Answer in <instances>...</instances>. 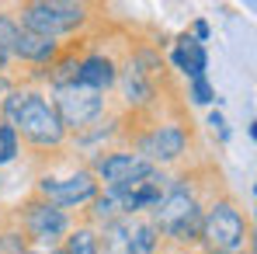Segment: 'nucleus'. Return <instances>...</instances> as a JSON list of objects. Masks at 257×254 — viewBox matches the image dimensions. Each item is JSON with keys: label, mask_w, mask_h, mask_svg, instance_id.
<instances>
[{"label": "nucleus", "mask_w": 257, "mask_h": 254, "mask_svg": "<svg viewBox=\"0 0 257 254\" xmlns=\"http://www.w3.org/2000/svg\"><path fill=\"white\" fill-rule=\"evenodd\" d=\"M4 115L14 126V132H21L28 143L35 146H59L63 143V122L56 119L52 105L39 98V94H7L4 98Z\"/></svg>", "instance_id": "1"}, {"label": "nucleus", "mask_w": 257, "mask_h": 254, "mask_svg": "<svg viewBox=\"0 0 257 254\" xmlns=\"http://www.w3.org/2000/svg\"><path fill=\"white\" fill-rule=\"evenodd\" d=\"M153 230L160 233H171L174 240H198V233H202V209H198V202H195V195L188 192V188H174L167 192L160 202H157V223H153Z\"/></svg>", "instance_id": "2"}, {"label": "nucleus", "mask_w": 257, "mask_h": 254, "mask_svg": "<svg viewBox=\"0 0 257 254\" xmlns=\"http://www.w3.org/2000/svg\"><path fill=\"white\" fill-rule=\"evenodd\" d=\"M87 11L80 4H63V0H45V4H28L21 11V32L56 39L63 32H73L77 25H84Z\"/></svg>", "instance_id": "3"}, {"label": "nucleus", "mask_w": 257, "mask_h": 254, "mask_svg": "<svg viewBox=\"0 0 257 254\" xmlns=\"http://www.w3.org/2000/svg\"><path fill=\"white\" fill-rule=\"evenodd\" d=\"M243 237H247V223H243V216H240V209L233 202H215L209 212H202V233H198V240H205L212 247V254L240 251Z\"/></svg>", "instance_id": "4"}, {"label": "nucleus", "mask_w": 257, "mask_h": 254, "mask_svg": "<svg viewBox=\"0 0 257 254\" xmlns=\"http://www.w3.org/2000/svg\"><path fill=\"white\" fill-rule=\"evenodd\" d=\"M101 105H104V98L97 94V91H90V87H80V84H70V87H59L56 91V105H52V112H56V119L63 122V129H84L87 122H94L97 115H101Z\"/></svg>", "instance_id": "5"}, {"label": "nucleus", "mask_w": 257, "mask_h": 254, "mask_svg": "<svg viewBox=\"0 0 257 254\" xmlns=\"http://www.w3.org/2000/svg\"><path fill=\"white\" fill-rule=\"evenodd\" d=\"M97 178H104L111 192H122L125 195L136 185L150 181L153 178V167L143 157H136V153H111V157L97 160Z\"/></svg>", "instance_id": "6"}, {"label": "nucleus", "mask_w": 257, "mask_h": 254, "mask_svg": "<svg viewBox=\"0 0 257 254\" xmlns=\"http://www.w3.org/2000/svg\"><path fill=\"white\" fill-rule=\"evenodd\" d=\"M39 192H42L45 202H52L56 209H66V206H84L90 202L94 195H97V181H94V174H73V178H66V181H49L45 178L42 185H39Z\"/></svg>", "instance_id": "7"}, {"label": "nucleus", "mask_w": 257, "mask_h": 254, "mask_svg": "<svg viewBox=\"0 0 257 254\" xmlns=\"http://www.w3.org/2000/svg\"><path fill=\"white\" fill-rule=\"evenodd\" d=\"M184 146H188V136H184V129H177V126H160L139 139V153H143V160L150 167L177 160L184 153Z\"/></svg>", "instance_id": "8"}, {"label": "nucleus", "mask_w": 257, "mask_h": 254, "mask_svg": "<svg viewBox=\"0 0 257 254\" xmlns=\"http://www.w3.org/2000/svg\"><path fill=\"white\" fill-rule=\"evenodd\" d=\"M66 226H70V219H66V212L56 209L52 202H28L25 206V230L35 237V240H56V237H63L66 233Z\"/></svg>", "instance_id": "9"}, {"label": "nucleus", "mask_w": 257, "mask_h": 254, "mask_svg": "<svg viewBox=\"0 0 257 254\" xmlns=\"http://www.w3.org/2000/svg\"><path fill=\"white\" fill-rule=\"evenodd\" d=\"M171 63L184 73V77L202 80V77H205V66H209V56H205V49H202L198 39L181 35V39H177V49L171 52Z\"/></svg>", "instance_id": "10"}, {"label": "nucleus", "mask_w": 257, "mask_h": 254, "mask_svg": "<svg viewBox=\"0 0 257 254\" xmlns=\"http://www.w3.org/2000/svg\"><path fill=\"white\" fill-rule=\"evenodd\" d=\"M77 84L80 87H90V91H108V87L115 84V63L108 59V56H87L80 59V70H77Z\"/></svg>", "instance_id": "11"}, {"label": "nucleus", "mask_w": 257, "mask_h": 254, "mask_svg": "<svg viewBox=\"0 0 257 254\" xmlns=\"http://www.w3.org/2000/svg\"><path fill=\"white\" fill-rule=\"evenodd\" d=\"M56 42L42 39V35H32V32H18V42H14V56L28 59V63H52L56 59Z\"/></svg>", "instance_id": "12"}, {"label": "nucleus", "mask_w": 257, "mask_h": 254, "mask_svg": "<svg viewBox=\"0 0 257 254\" xmlns=\"http://www.w3.org/2000/svg\"><path fill=\"white\" fill-rule=\"evenodd\" d=\"M122 87H125V98L128 101H136V105H146L150 98H153V87H150V80H146V70L139 66V63H132L125 70V80H122Z\"/></svg>", "instance_id": "13"}, {"label": "nucleus", "mask_w": 257, "mask_h": 254, "mask_svg": "<svg viewBox=\"0 0 257 254\" xmlns=\"http://www.w3.org/2000/svg\"><path fill=\"white\" fill-rule=\"evenodd\" d=\"M157 230L153 223H139V226H128V237H125V254H153L157 251Z\"/></svg>", "instance_id": "14"}, {"label": "nucleus", "mask_w": 257, "mask_h": 254, "mask_svg": "<svg viewBox=\"0 0 257 254\" xmlns=\"http://www.w3.org/2000/svg\"><path fill=\"white\" fill-rule=\"evenodd\" d=\"M63 254H97V237L90 230H77L66 237V251Z\"/></svg>", "instance_id": "15"}, {"label": "nucleus", "mask_w": 257, "mask_h": 254, "mask_svg": "<svg viewBox=\"0 0 257 254\" xmlns=\"http://www.w3.org/2000/svg\"><path fill=\"white\" fill-rule=\"evenodd\" d=\"M18 25H14V18H7V14H0V63L7 59V56H14V42H18Z\"/></svg>", "instance_id": "16"}, {"label": "nucleus", "mask_w": 257, "mask_h": 254, "mask_svg": "<svg viewBox=\"0 0 257 254\" xmlns=\"http://www.w3.org/2000/svg\"><path fill=\"white\" fill-rule=\"evenodd\" d=\"M77 70H80V63H77L73 56L59 59V63H56V70H52V84H56V91H59V87L77 84Z\"/></svg>", "instance_id": "17"}, {"label": "nucleus", "mask_w": 257, "mask_h": 254, "mask_svg": "<svg viewBox=\"0 0 257 254\" xmlns=\"http://www.w3.org/2000/svg\"><path fill=\"white\" fill-rule=\"evenodd\" d=\"M14 153H18V132H14L11 122H4L0 126V164L14 160Z\"/></svg>", "instance_id": "18"}, {"label": "nucleus", "mask_w": 257, "mask_h": 254, "mask_svg": "<svg viewBox=\"0 0 257 254\" xmlns=\"http://www.w3.org/2000/svg\"><path fill=\"white\" fill-rule=\"evenodd\" d=\"M191 101L195 105H209V101H215V91H212V84L202 77V80H191Z\"/></svg>", "instance_id": "19"}, {"label": "nucleus", "mask_w": 257, "mask_h": 254, "mask_svg": "<svg viewBox=\"0 0 257 254\" xmlns=\"http://www.w3.org/2000/svg\"><path fill=\"white\" fill-rule=\"evenodd\" d=\"M0 254H28L21 233H0Z\"/></svg>", "instance_id": "20"}, {"label": "nucleus", "mask_w": 257, "mask_h": 254, "mask_svg": "<svg viewBox=\"0 0 257 254\" xmlns=\"http://www.w3.org/2000/svg\"><path fill=\"white\" fill-rule=\"evenodd\" d=\"M209 126H212L215 132H219V136H222V139H226V136H229V129H226V119H222V115H219V112H212V115H209Z\"/></svg>", "instance_id": "21"}, {"label": "nucleus", "mask_w": 257, "mask_h": 254, "mask_svg": "<svg viewBox=\"0 0 257 254\" xmlns=\"http://www.w3.org/2000/svg\"><path fill=\"white\" fill-rule=\"evenodd\" d=\"M195 35H198V39H209V25H205V21H195Z\"/></svg>", "instance_id": "22"}, {"label": "nucleus", "mask_w": 257, "mask_h": 254, "mask_svg": "<svg viewBox=\"0 0 257 254\" xmlns=\"http://www.w3.org/2000/svg\"><path fill=\"white\" fill-rule=\"evenodd\" d=\"M28 254H63V251H28Z\"/></svg>", "instance_id": "23"}, {"label": "nucleus", "mask_w": 257, "mask_h": 254, "mask_svg": "<svg viewBox=\"0 0 257 254\" xmlns=\"http://www.w3.org/2000/svg\"><path fill=\"white\" fill-rule=\"evenodd\" d=\"M233 254H240V251H233Z\"/></svg>", "instance_id": "24"}]
</instances>
